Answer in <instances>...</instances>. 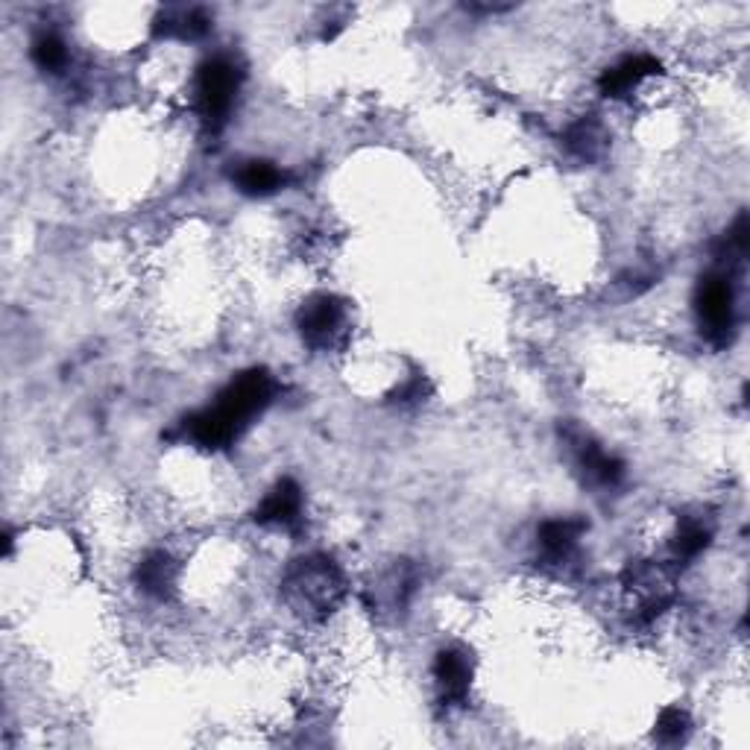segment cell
<instances>
[{"mask_svg":"<svg viewBox=\"0 0 750 750\" xmlns=\"http://www.w3.org/2000/svg\"><path fill=\"white\" fill-rule=\"evenodd\" d=\"M238 94V71L226 59H211L197 73V106L211 129H220L230 118Z\"/></svg>","mask_w":750,"mask_h":750,"instance_id":"obj_1","label":"cell"},{"mask_svg":"<svg viewBox=\"0 0 750 750\" xmlns=\"http://www.w3.org/2000/svg\"><path fill=\"white\" fill-rule=\"evenodd\" d=\"M657 71V59H651V56H628L619 65H613L610 71H605V77H601V92L607 97H622V94H631L633 89H640L651 73Z\"/></svg>","mask_w":750,"mask_h":750,"instance_id":"obj_5","label":"cell"},{"mask_svg":"<svg viewBox=\"0 0 750 750\" xmlns=\"http://www.w3.org/2000/svg\"><path fill=\"white\" fill-rule=\"evenodd\" d=\"M687 730H689L687 713H680V710H666V713L659 715L657 733L663 736V739H680Z\"/></svg>","mask_w":750,"mask_h":750,"instance_id":"obj_11","label":"cell"},{"mask_svg":"<svg viewBox=\"0 0 750 750\" xmlns=\"http://www.w3.org/2000/svg\"><path fill=\"white\" fill-rule=\"evenodd\" d=\"M581 534H584V522L554 519L542 525L540 542H542V549L549 551L551 558L560 560V558H569V554L575 551Z\"/></svg>","mask_w":750,"mask_h":750,"instance_id":"obj_9","label":"cell"},{"mask_svg":"<svg viewBox=\"0 0 750 750\" xmlns=\"http://www.w3.org/2000/svg\"><path fill=\"white\" fill-rule=\"evenodd\" d=\"M235 183L244 194H253V197H267V194H276L284 185V174L270 162H247L241 167Z\"/></svg>","mask_w":750,"mask_h":750,"instance_id":"obj_8","label":"cell"},{"mask_svg":"<svg viewBox=\"0 0 750 750\" xmlns=\"http://www.w3.org/2000/svg\"><path fill=\"white\" fill-rule=\"evenodd\" d=\"M258 525H273V528H284L293 531L303 522V493L293 481H279V484L265 495V502L258 504L256 511Z\"/></svg>","mask_w":750,"mask_h":750,"instance_id":"obj_3","label":"cell"},{"mask_svg":"<svg viewBox=\"0 0 750 750\" xmlns=\"http://www.w3.org/2000/svg\"><path fill=\"white\" fill-rule=\"evenodd\" d=\"M434 680L446 701H464L469 692V680H472L469 659L460 651H443L434 663Z\"/></svg>","mask_w":750,"mask_h":750,"instance_id":"obj_6","label":"cell"},{"mask_svg":"<svg viewBox=\"0 0 750 750\" xmlns=\"http://www.w3.org/2000/svg\"><path fill=\"white\" fill-rule=\"evenodd\" d=\"M174 581H176L174 558L165 554V551H153V554L144 558V563L138 566V586H141L147 595H159V598H165V593L174 586Z\"/></svg>","mask_w":750,"mask_h":750,"instance_id":"obj_7","label":"cell"},{"mask_svg":"<svg viewBox=\"0 0 750 750\" xmlns=\"http://www.w3.org/2000/svg\"><path fill=\"white\" fill-rule=\"evenodd\" d=\"M733 312H736V296H733L730 279L710 276L698 291V314L704 329L713 338H727V331L733 329Z\"/></svg>","mask_w":750,"mask_h":750,"instance_id":"obj_2","label":"cell"},{"mask_svg":"<svg viewBox=\"0 0 750 750\" xmlns=\"http://www.w3.org/2000/svg\"><path fill=\"white\" fill-rule=\"evenodd\" d=\"M33 59H36L42 71L59 73L68 68V47H65V42L59 36L45 33V36H38L33 42Z\"/></svg>","mask_w":750,"mask_h":750,"instance_id":"obj_10","label":"cell"},{"mask_svg":"<svg viewBox=\"0 0 750 750\" xmlns=\"http://www.w3.org/2000/svg\"><path fill=\"white\" fill-rule=\"evenodd\" d=\"M300 331L312 347H331L343 331V308L331 296H317L300 314Z\"/></svg>","mask_w":750,"mask_h":750,"instance_id":"obj_4","label":"cell"}]
</instances>
